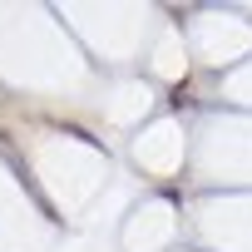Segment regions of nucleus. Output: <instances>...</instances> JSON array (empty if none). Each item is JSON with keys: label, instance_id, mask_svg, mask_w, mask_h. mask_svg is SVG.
Returning <instances> with one entry per match:
<instances>
[]
</instances>
